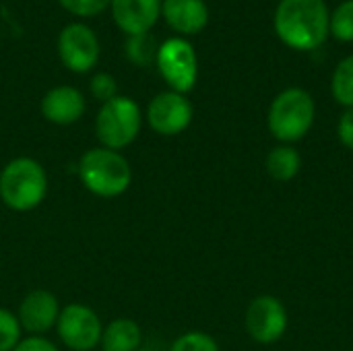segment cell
Listing matches in <instances>:
<instances>
[{
    "mask_svg": "<svg viewBox=\"0 0 353 351\" xmlns=\"http://www.w3.org/2000/svg\"><path fill=\"white\" fill-rule=\"evenodd\" d=\"M331 14L325 0H281L275 10L279 39L300 52L316 50L329 35Z\"/></svg>",
    "mask_w": 353,
    "mask_h": 351,
    "instance_id": "1",
    "label": "cell"
},
{
    "mask_svg": "<svg viewBox=\"0 0 353 351\" xmlns=\"http://www.w3.org/2000/svg\"><path fill=\"white\" fill-rule=\"evenodd\" d=\"M48 194V174L31 157H17L0 172V201L19 213L41 205Z\"/></svg>",
    "mask_w": 353,
    "mask_h": 351,
    "instance_id": "2",
    "label": "cell"
},
{
    "mask_svg": "<svg viewBox=\"0 0 353 351\" xmlns=\"http://www.w3.org/2000/svg\"><path fill=\"white\" fill-rule=\"evenodd\" d=\"M79 176L89 192L114 199L128 190L132 182V168L122 153L108 147H95L81 157Z\"/></svg>",
    "mask_w": 353,
    "mask_h": 351,
    "instance_id": "3",
    "label": "cell"
},
{
    "mask_svg": "<svg viewBox=\"0 0 353 351\" xmlns=\"http://www.w3.org/2000/svg\"><path fill=\"white\" fill-rule=\"evenodd\" d=\"M314 122V99L300 87L281 91L269 108V130L283 143L300 141Z\"/></svg>",
    "mask_w": 353,
    "mask_h": 351,
    "instance_id": "4",
    "label": "cell"
},
{
    "mask_svg": "<svg viewBox=\"0 0 353 351\" xmlns=\"http://www.w3.org/2000/svg\"><path fill=\"white\" fill-rule=\"evenodd\" d=\"M141 130V110L134 99L116 95L105 101L95 118V134L108 149L128 147Z\"/></svg>",
    "mask_w": 353,
    "mask_h": 351,
    "instance_id": "5",
    "label": "cell"
},
{
    "mask_svg": "<svg viewBox=\"0 0 353 351\" xmlns=\"http://www.w3.org/2000/svg\"><path fill=\"white\" fill-rule=\"evenodd\" d=\"M155 62L172 91L186 93L194 87L199 77V60L190 41L182 37L165 39L163 43H159Z\"/></svg>",
    "mask_w": 353,
    "mask_h": 351,
    "instance_id": "6",
    "label": "cell"
},
{
    "mask_svg": "<svg viewBox=\"0 0 353 351\" xmlns=\"http://www.w3.org/2000/svg\"><path fill=\"white\" fill-rule=\"evenodd\" d=\"M58 337L72 351H91L101 343L103 327L95 310L83 304H68L58 317Z\"/></svg>",
    "mask_w": 353,
    "mask_h": 351,
    "instance_id": "7",
    "label": "cell"
},
{
    "mask_svg": "<svg viewBox=\"0 0 353 351\" xmlns=\"http://www.w3.org/2000/svg\"><path fill=\"white\" fill-rule=\"evenodd\" d=\"M58 52L64 66L74 72H87L97 64L99 39L87 25L70 23L58 35Z\"/></svg>",
    "mask_w": 353,
    "mask_h": 351,
    "instance_id": "8",
    "label": "cell"
},
{
    "mask_svg": "<svg viewBox=\"0 0 353 351\" xmlns=\"http://www.w3.org/2000/svg\"><path fill=\"white\" fill-rule=\"evenodd\" d=\"M288 329V310L273 296H261L246 310V331L256 343H275Z\"/></svg>",
    "mask_w": 353,
    "mask_h": 351,
    "instance_id": "9",
    "label": "cell"
},
{
    "mask_svg": "<svg viewBox=\"0 0 353 351\" xmlns=\"http://www.w3.org/2000/svg\"><path fill=\"white\" fill-rule=\"evenodd\" d=\"M149 124L155 132L174 137L188 128L192 120V106L184 93L178 91H163L157 93L147 110Z\"/></svg>",
    "mask_w": 353,
    "mask_h": 351,
    "instance_id": "10",
    "label": "cell"
},
{
    "mask_svg": "<svg viewBox=\"0 0 353 351\" xmlns=\"http://www.w3.org/2000/svg\"><path fill=\"white\" fill-rule=\"evenodd\" d=\"M58 317L60 308L56 296L46 290H35L23 298L17 319L27 333L41 335L58 323Z\"/></svg>",
    "mask_w": 353,
    "mask_h": 351,
    "instance_id": "11",
    "label": "cell"
},
{
    "mask_svg": "<svg viewBox=\"0 0 353 351\" xmlns=\"http://www.w3.org/2000/svg\"><path fill=\"white\" fill-rule=\"evenodd\" d=\"M85 112V97L77 87L58 85L41 99V114L48 122L66 126L77 122Z\"/></svg>",
    "mask_w": 353,
    "mask_h": 351,
    "instance_id": "12",
    "label": "cell"
},
{
    "mask_svg": "<svg viewBox=\"0 0 353 351\" xmlns=\"http://www.w3.org/2000/svg\"><path fill=\"white\" fill-rule=\"evenodd\" d=\"M161 2L163 0H110L114 21L128 35L149 31L161 14Z\"/></svg>",
    "mask_w": 353,
    "mask_h": 351,
    "instance_id": "13",
    "label": "cell"
},
{
    "mask_svg": "<svg viewBox=\"0 0 353 351\" xmlns=\"http://www.w3.org/2000/svg\"><path fill=\"white\" fill-rule=\"evenodd\" d=\"M161 12L172 29L186 35L203 31L209 21L205 0H163Z\"/></svg>",
    "mask_w": 353,
    "mask_h": 351,
    "instance_id": "14",
    "label": "cell"
},
{
    "mask_svg": "<svg viewBox=\"0 0 353 351\" xmlns=\"http://www.w3.org/2000/svg\"><path fill=\"white\" fill-rule=\"evenodd\" d=\"M141 345V327L132 319L112 321L101 335L103 351H139Z\"/></svg>",
    "mask_w": 353,
    "mask_h": 351,
    "instance_id": "15",
    "label": "cell"
},
{
    "mask_svg": "<svg viewBox=\"0 0 353 351\" xmlns=\"http://www.w3.org/2000/svg\"><path fill=\"white\" fill-rule=\"evenodd\" d=\"M300 168H302V157L290 145L277 147L267 155V172H269L271 178H275L279 182L294 180L298 176Z\"/></svg>",
    "mask_w": 353,
    "mask_h": 351,
    "instance_id": "16",
    "label": "cell"
},
{
    "mask_svg": "<svg viewBox=\"0 0 353 351\" xmlns=\"http://www.w3.org/2000/svg\"><path fill=\"white\" fill-rule=\"evenodd\" d=\"M157 50H159L157 39L149 31L128 35V39H126V56L130 62H134L139 66H149L153 60H157Z\"/></svg>",
    "mask_w": 353,
    "mask_h": 351,
    "instance_id": "17",
    "label": "cell"
},
{
    "mask_svg": "<svg viewBox=\"0 0 353 351\" xmlns=\"http://www.w3.org/2000/svg\"><path fill=\"white\" fill-rule=\"evenodd\" d=\"M331 91L341 106H345L347 110L353 108V54L337 64L331 81Z\"/></svg>",
    "mask_w": 353,
    "mask_h": 351,
    "instance_id": "18",
    "label": "cell"
},
{
    "mask_svg": "<svg viewBox=\"0 0 353 351\" xmlns=\"http://www.w3.org/2000/svg\"><path fill=\"white\" fill-rule=\"evenodd\" d=\"M329 31L341 41H353V0L341 2L333 10Z\"/></svg>",
    "mask_w": 353,
    "mask_h": 351,
    "instance_id": "19",
    "label": "cell"
},
{
    "mask_svg": "<svg viewBox=\"0 0 353 351\" xmlns=\"http://www.w3.org/2000/svg\"><path fill=\"white\" fill-rule=\"evenodd\" d=\"M21 341V323L19 319L6 310L0 308V351H12Z\"/></svg>",
    "mask_w": 353,
    "mask_h": 351,
    "instance_id": "20",
    "label": "cell"
},
{
    "mask_svg": "<svg viewBox=\"0 0 353 351\" xmlns=\"http://www.w3.org/2000/svg\"><path fill=\"white\" fill-rule=\"evenodd\" d=\"M170 351H219L215 339L201 331H190L178 337Z\"/></svg>",
    "mask_w": 353,
    "mask_h": 351,
    "instance_id": "21",
    "label": "cell"
},
{
    "mask_svg": "<svg viewBox=\"0 0 353 351\" xmlns=\"http://www.w3.org/2000/svg\"><path fill=\"white\" fill-rule=\"evenodd\" d=\"M91 93L99 101H110L118 95V83L110 72H97L91 79Z\"/></svg>",
    "mask_w": 353,
    "mask_h": 351,
    "instance_id": "22",
    "label": "cell"
},
{
    "mask_svg": "<svg viewBox=\"0 0 353 351\" xmlns=\"http://www.w3.org/2000/svg\"><path fill=\"white\" fill-rule=\"evenodd\" d=\"M62 6L74 14H81V17H91V14H97L101 12L110 0H60Z\"/></svg>",
    "mask_w": 353,
    "mask_h": 351,
    "instance_id": "23",
    "label": "cell"
},
{
    "mask_svg": "<svg viewBox=\"0 0 353 351\" xmlns=\"http://www.w3.org/2000/svg\"><path fill=\"white\" fill-rule=\"evenodd\" d=\"M337 134H339V141H341L350 151H353V108L345 110L343 116L339 118Z\"/></svg>",
    "mask_w": 353,
    "mask_h": 351,
    "instance_id": "24",
    "label": "cell"
},
{
    "mask_svg": "<svg viewBox=\"0 0 353 351\" xmlns=\"http://www.w3.org/2000/svg\"><path fill=\"white\" fill-rule=\"evenodd\" d=\"M12 351H58V350H56V345H54L52 341H48V339H43V337H39V335H31V337H27V339L19 341V345H17Z\"/></svg>",
    "mask_w": 353,
    "mask_h": 351,
    "instance_id": "25",
    "label": "cell"
},
{
    "mask_svg": "<svg viewBox=\"0 0 353 351\" xmlns=\"http://www.w3.org/2000/svg\"><path fill=\"white\" fill-rule=\"evenodd\" d=\"M139 351H153V350H139Z\"/></svg>",
    "mask_w": 353,
    "mask_h": 351,
    "instance_id": "26",
    "label": "cell"
}]
</instances>
